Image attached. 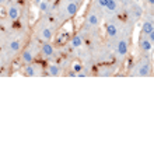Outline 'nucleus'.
Wrapping results in <instances>:
<instances>
[{
    "instance_id": "obj_17",
    "label": "nucleus",
    "mask_w": 154,
    "mask_h": 154,
    "mask_svg": "<svg viewBox=\"0 0 154 154\" xmlns=\"http://www.w3.org/2000/svg\"><path fill=\"white\" fill-rule=\"evenodd\" d=\"M144 4L147 6V8H149V7H154V0H144Z\"/></svg>"
},
{
    "instance_id": "obj_16",
    "label": "nucleus",
    "mask_w": 154,
    "mask_h": 154,
    "mask_svg": "<svg viewBox=\"0 0 154 154\" xmlns=\"http://www.w3.org/2000/svg\"><path fill=\"white\" fill-rule=\"evenodd\" d=\"M91 3L95 4L98 8H101L102 11L106 8V0H91Z\"/></svg>"
},
{
    "instance_id": "obj_19",
    "label": "nucleus",
    "mask_w": 154,
    "mask_h": 154,
    "mask_svg": "<svg viewBox=\"0 0 154 154\" xmlns=\"http://www.w3.org/2000/svg\"><path fill=\"white\" fill-rule=\"evenodd\" d=\"M2 67H3V59L0 57V69H2Z\"/></svg>"
},
{
    "instance_id": "obj_6",
    "label": "nucleus",
    "mask_w": 154,
    "mask_h": 154,
    "mask_svg": "<svg viewBox=\"0 0 154 154\" xmlns=\"http://www.w3.org/2000/svg\"><path fill=\"white\" fill-rule=\"evenodd\" d=\"M114 52H115V57L118 59V62L125 60L130 52V35L121 37L118 39Z\"/></svg>"
},
{
    "instance_id": "obj_3",
    "label": "nucleus",
    "mask_w": 154,
    "mask_h": 154,
    "mask_svg": "<svg viewBox=\"0 0 154 154\" xmlns=\"http://www.w3.org/2000/svg\"><path fill=\"white\" fill-rule=\"evenodd\" d=\"M102 24H104V13H102V10L90 2L84 14L83 27L88 29H100Z\"/></svg>"
},
{
    "instance_id": "obj_7",
    "label": "nucleus",
    "mask_w": 154,
    "mask_h": 154,
    "mask_svg": "<svg viewBox=\"0 0 154 154\" xmlns=\"http://www.w3.org/2000/svg\"><path fill=\"white\" fill-rule=\"evenodd\" d=\"M21 70H23V74L27 77H41L45 74V66L37 60H34L32 63H28V65H24Z\"/></svg>"
},
{
    "instance_id": "obj_2",
    "label": "nucleus",
    "mask_w": 154,
    "mask_h": 154,
    "mask_svg": "<svg viewBox=\"0 0 154 154\" xmlns=\"http://www.w3.org/2000/svg\"><path fill=\"white\" fill-rule=\"evenodd\" d=\"M85 0H56L55 2V16L60 24H65L67 21L73 20L79 14Z\"/></svg>"
},
{
    "instance_id": "obj_11",
    "label": "nucleus",
    "mask_w": 154,
    "mask_h": 154,
    "mask_svg": "<svg viewBox=\"0 0 154 154\" xmlns=\"http://www.w3.org/2000/svg\"><path fill=\"white\" fill-rule=\"evenodd\" d=\"M24 41L21 39V38H11V39L8 41L7 44V52L8 55H11V56H14V55H18V53L23 51V48H24Z\"/></svg>"
},
{
    "instance_id": "obj_12",
    "label": "nucleus",
    "mask_w": 154,
    "mask_h": 154,
    "mask_svg": "<svg viewBox=\"0 0 154 154\" xmlns=\"http://www.w3.org/2000/svg\"><path fill=\"white\" fill-rule=\"evenodd\" d=\"M45 74H48L51 77H59L63 74V67L56 62L48 60V63L45 65Z\"/></svg>"
},
{
    "instance_id": "obj_14",
    "label": "nucleus",
    "mask_w": 154,
    "mask_h": 154,
    "mask_svg": "<svg viewBox=\"0 0 154 154\" xmlns=\"http://www.w3.org/2000/svg\"><path fill=\"white\" fill-rule=\"evenodd\" d=\"M69 45H70V48L74 49V51H77V49H80L84 46V38H83V35H81L80 32H77L74 34L73 37L69 39Z\"/></svg>"
},
{
    "instance_id": "obj_10",
    "label": "nucleus",
    "mask_w": 154,
    "mask_h": 154,
    "mask_svg": "<svg viewBox=\"0 0 154 154\" xmlns=\"http://www.w3.org/2000/svg\"><path fill=\"white\" fill-rule=\"evenodd\" d=\"M137 46H139V51L142 55H150L153 52V46L154 45L151 44V41L149 39L147 35L140 32V37H139V42H137Z\"/></svg>"
},
{
    "instance_id": "obj_4",
    "label": "nucleus",
    "mask_w": 154,
    "mask_h": 154,
    "mask_svg": "<svg viewBox=\"0 0 154 154\" xmlns=\"http://www.w3.org/2000/svg\"><path fill=\"white\" fill-rule=\"evenodd\" d=\"M130 77H150L153 74V62L150 55H142L130 67Z\"/></svg>"
},
{
    "instance_id": "obj_15",
    "label": "nucleus",
    "mask_w": 154,
    "mask_h": 154,
    "mask_svg": "<svg viewBox=\"0 0 154 154\" xmlns=\"http://www.w3.org/2000/svg\"><path fill=\"white\" fill-rule=\"evenodd\" d=\"M153 29H154V21L144 20V23H143V25H142V34H144V35H149V34H150Z\"/></svg>"
},
{
    "instance_id": "obj_9",
    "label": "nucleus",
    "mask_w": 154,
    "mask_h": 154,
    "mask_svg": "<svg viewBox=\"0 0 154 154\" xmlns=\"http://www.w3.org/2000/svg\"><path fill=\"white\" fill-rule=\"evenodd\" d=\"M39 55L42 57H45V60H53L57 55L56 45L52 44V42H41Z\"/></svg>"
},
{
    "instance_id": "obj_20",
    "label": "nucleus",
    "mask_w": 154,
    "mask_h": 154,
    "mask_svg": "<svg viewBox=\"0 0 154 154\" xmlns=\"http://www.w3.org/2000/svg\"><path fill=\"white\" fill-rule=\"evenodd\" d=\"M0 39H2V32H0Z\"/></svg>"
},
{
    "instance_id": "obj_1",
    "label": "nucleus",
    "mask_w": 154,
    "mask_h": 154,
    "mask_svg": "<svg viewBox=\"0 0 154 154\" xmlns=\"http://www.w3.org/2000/svg\"><path fill=\"white\" fill-rule=\"evenodd\" d=\"M59 20L56 18L55 13L44 14L38 18V21L34 24V34L39 42H52L59 28Z\"/></svg>"
},
{
    "instance_id": "obj_18",
    "label": "nucleus",
    "mask_w": 154,
    "mask_h": 154,
    "mask_svg": "<svg viewBox=\"0 0 154 154\" xmlns=\"http://www.w3.org/2000/svg\"><path fill=\"white\" fill-rule=\"evenodd\" d=\"M147 37H149V39L151 41V44L154 45V29H153V31H151L150 34H149V35H147Z\"/></svg>"
},
{
    "instance_id": "obj_8",
    "label": "nucleus",
    "mask_w": 154,
    "mask_h": 154,
    "mask_svg": "<svg viewBox=\"0 0 154 154\" xmlns=\"http://www.w3.org/2000/svg\"><path fill=\"white\" fill-rule=\"evenodd\" d=\"M21 14H23V10H21L20 4H17L13 0H7V3H6V17H7L8 20L11 21V23L18 21Z\"/></svg>"
},
{
    "instance_id": "obj_13",
    "label": "nucleus",
    "mask_w": 154,
    "mask_h": 154,
    "mask_svg": "<svg viewBox=\"0 0 154 154\" xmlns=\"http://www.w3.org/2000/svg\"><path fill=\"white\" fill-rule=\"evenodd\" d=\"M115 69H116V66L115 65H111V63H101L98 70L95 72V76H101V77H109L115 73Z\"/></svg>"
},
{
    "instance_id": "obj_5",
    "label": "nucleus",
    "mask_w": 154,
    "mask_h": 154,
    "mask_svg": "<svg viewBox=\"0 0 154 154\" xmlns=\"http://www.w3.org/2000/svg\"><path fill=\"white\" fill-rule=\"evenodd\" d=\"M39 48H41V42L35 38L31 39L28 44L25 45L23 51L20 52V63L23 66L32 63L34 60H37V57L39 56Z\"/></svg>"
}]
</instances>
